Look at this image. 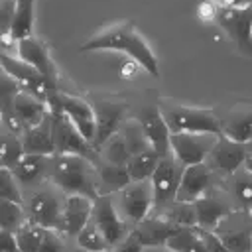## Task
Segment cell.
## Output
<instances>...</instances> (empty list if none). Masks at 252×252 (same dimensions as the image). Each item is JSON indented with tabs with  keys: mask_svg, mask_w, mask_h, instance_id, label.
<instances>
[{
	"mask_svg": "<svg viewBox=\"0 0 252 252\" xmlns=\"http://www.w3.org/2000/svg\"><path fill=\"white\" fill-rule=\"evenodd\" d=\"M28 219L43 228L61 230L63 205L53 191H35L26 205Z\"/></svg>",
	"mask_w": 252,
	"mask_h": 252,
	"instance_id": "cell-12",
	"label": "cell"
},
{
	"mask_svg": "<svg viewBox=\"0 0 252 252\" xmlns=\"http://www.w3.org/2000/svg\"><path fill=\"white\" fill-rule=\"evenodd\" d=\"M167 220H171L177 226H197V211L195 203H185V201H173L171 205L165 207L161 213Z\"/></svg>",
	"mask_w": 252,
	"mask_h": 252,
	"instance_id": "cell-34",
	"label": "cell"
},
{
	"mask_svg": "<svg viewBox=\"0 0 252 252\" xmlns=\"http://www.w3.org/2000/svg\"><path fill=\"white\" fill-rule=\"evenodd\" d=\"M244 167H246V169L252 173V158H246V161H244Z\"/></svg>",
	"mask_w": 252,
	"mask_h": 252,
	"instance_id": "cell-46",
	"label": "cell"
},
{
	"mask_svg": "<svg viewBox=\"0 0 252 252\" xmlns=\"http://www.w3.org/2000/svg\"><path fill=\"white\" fill-rule=\"evenodd\" d=\"M49 179L69 195H87L91 199L98 197L94 161L83 156H51Z\"/></svg>",
	"mask_w": 252,
	"mask_h": 252,
	"instance_id": "cell-2",
	"label": "cell"
},
{
	"mask_svg": "<svg viewBox=\"0 0 252 252\" xmlns=\"http://www.w3.org/2000/svg\"><path fill=\"white\" fill-rule=\"evenodd\" d=\"M248 211H250V215H252V207H250V209H248Z\"/></svg>",
	"mask_w": 252,
	"mask_h": 252,
	"instance_id": "cell-49",
	"label": "cell"
},
{
	"mask_svg": "<svg viewBox=\"0 0 252 252\" xmlns=\"http://www.w3.org/2000/svg\"><path fill=\"white\" fill-rule=\"evenodd\" d=\"M165 246L173 252H209L199 226H181Z\"/></svg>",
	"mask_w": 252,
	"mask_h": 252,
	"instance_id": "cell-29",
	"label": "cell"
},
{
	"mask_svg": "<svg viewBox=\"0 0 252 252\" xmlns=\"http://www.w3.org/2000/svg\"><path fill=\"white\" fill-rule=\"evenodd\" d=\"M98 158L104 159V161L116 163V165H128V161H130V158H132V152H130L126 140L122 138V134L116 132L112 138H108V140L98 148Z\"/></svg>",
	"mask_w": 252,
	"mask_h": 252,
	"instance_id": "cell-31",
	"label": "cell"
},
{
	"mask_svg": "<svg viewBox=\"0 0 252 252\" xmlns=\"http://www.w3.org/2000/svg\"><path fill=\"white\" fill-rule=\"evenodd\" d=\"M39 252H63V240H61V236L55 230L47 228V232L43 236V242L39 246Z\"/></svg>",
	"mask_w": 252,
	"mask_h": 252,
	"instance_id": "cell-41",
	"label": "cell"
},
{
	"mask_svg": "<svg viewBox=\"0 0 252 252\" xmlns=\"http://www.w3.org/2000/svg\"><path fill=\"white\" fill-rule=\"evenodd\" d=\"M217 12H219V4L217 2H203L201 6H199V16H201V20H205V22H213V20H217Z\"/></svg>",
	"mask_w": 252,
	"mask_h": 252,
	"instance_id": "cell-44",
	"label": "cell"
},
{
	"mask_svg": "<svg viewBox=\"0 0 252 252\" xmlns=\"http://www.w3.org/2000/svg\"><path fill=\"white\" fill-rule=\"evenodd\" d=\"M33 10H35V0H16V10L12 18V28H10V41L18 43L26 37H32Z\"/></svg>",
	"mask_w": 252,
	"mask_h": 252,
	"instance_id": "cell-27",
	"label": "cell"
},
{
	"mask_svg": "<svg viewBox=\"0 0 252 252\" xmlns=\"http://www.w3.org/2000/svg\"><path fill=\"white\" fill-rule=\"evenodd\" d=\"M195 211H197V226L205 230H213L219 226V222L230 213L228 205L222 203L215 195H203L201 199L195 201Z\"/></svg>",
	"mask_w": 252,
	"mask_h": 252,
	"instance_id": "cell-25",
	"label": "cell"
},
{
	"mask_svg": "<svg viewBox=\"0 0 252 252\" xmlns=\"http://www.w3.org/2000/svg\"><path fill=\"white\" fill-rule=\"evenodd\" d=\"M217 234L230 252H252V215L246 209L228 213L217 226Z\"/></svg>",
	"mask_w": 252,
	"mask_h": 252,
	"instance_id": "cell-9",
	"label": "cell"
},
{
	"mask_svg": "<svg viewBox=\"0 0 252 252\" xmlns=\"http://www.w3.org/2000/svg\"><path fill=\"white\" fill-rule=\"evenodd\" d=\"M93 108H94V116H96L94 150L98 152V148L120 130L124 114H126V104L116 102V100H98Z\"/></svg>",
	"mask_w": 252,
	"mask_h": 252,
	"instance_id": "cell-16",
	"label": "cell"
},
{
	"mask_svg": "<svg viewBox=\"0 0 252 252\" xmlns=\"http://www.w3.org/2000/svg\"><path fill=\"white\" fill-rule=\"evenodd\" d=\"M199 228H201V226H199ZM201 236H203V242H205V246H207L209 252H230V250L224 246V242L220 240V236L215 234L213 230L201 228Z\"/></svg>",
	"mask_w": 252,
	"mask_h": 252,
	"instance_id": "cell-40",
	"label": "cell"
},
{
	"mask_svg": "<svg viewBox=\"0 0 252 252\" xmlns=\"http://www.w3.org/2000/svg\"><path fill=\"white\" fill-rule=\"evenodd\" d=\"M2 122H4V126L8 128V132H10V134H16V136H22V134L28 130L26 122L18 116V112L14 110L12 104L2 106Z\"/></svg>",
	"mask_w": 252,
	"mask_h": 252,
	"instance_id": "cell-38",
	"label": "cell"
},
{
	"mask_svg": "<svg viewBox=\"0 0 252 252\" xmlns=\"http://www.w3.org/2000/svg\"><path fill=\"white\" fill-rule=\"evenodd\" d=\"M77 252H89V250H83V248H77Z\"/></svg>",
	"mask_w": 252,
	"mask_h": 252,
	"instance_id": "cell-48",
	"label": "cell"
},
{
	"mask_svg": "<svg viewBox=\"0 0 252 252\" xmlns=\"http://www.w3.org/2000/svg\"><path fill=\"white\" fill-rule=\"evenodd\" d=\"M159 110L171 132H211L220 134L222 120L215 116V112L199 106H187L179 102L161 100Z\"/></svg>",
	"mask_w": 252,
	"mask_h": 252,
	"instance_id": "cell-4",
	"label": "cell"
},
{
	"mask_svg": "<svg viewBox=\"0 0 252 252\" xmlns=\"http://www.w3.org/2000/svg\"><path fill=\"white\" fill-rule=\"evenodd\" d=\"M181 226L173 224L163 215H158V217H148L140 224H136V228L132 230V234L136 236V240L142 246H165L167 240Z\"/></svg>",
	"mask_w": 252,
	"mask_h": 252,
	"instance_id": "cell-19",
	"label": "cell"
},
{
	"mask_svg": "<svg viewBox=\"0 0 252 252\" xmlns=\"http://www.w3.org/2000/svg\"><path fill=\"white\" fill-rule=\"evenodd\" d=\"M93 205L94 199L87 195H69L63 203V220H61V230L67 236H77L93 217Z\"/></svg>",
	"mask_w": 252,
	"mask_h": 252,
	"instance_id": "cell-17",
	"label": "cell"
},
{
	"mask_svg": "<svg viewBox=\"0 0 252 252\" xmlns=\"http://www.w3.org/2000/svg\"><path fill=\"white\" fill-rule=\"evenodd\" d=\"M211 171L213 169L207 165V161L185 167L175 201L195 203L197 199H201L203 195H207V189L211 187V175H213Z\"/></svg>",
	"mask_w": 252,
	"mask_h": 252,
	"instance_id": "cell-20",
	"label": "cell"
},
{
	"mask_svg": "<svg viewBox=\"0 0 252 252\" xmlns=\"http://www.w3.org/2000/svg\"><path fill=\"white\" fill-rule=\"evenodd\" d=\"M112 252H142V244L136 240V236L130 232L118 246H114Z\"/></svg>",
	"mask_w": 252,
	"mask_h": 252,
	"instance_id": "cell-43",
	"label": "cell"
},
{
	"mask_svg": "<svg viewBox=\"0 0 252 252\" xmlns=\"http://www.w3.org/2000/svg\"><path fill=\"white\" fill-rule=\"evenodd\" d=\"M226 187H228L232 199L238 203L240 209H246V211H248V209L252 207V173H250L246 167H244L242 173L234 171V173L230 175Z\"/></svg>",
	"mask_w": 252,
	"mask_h": 252,
	"instance_id": "cell-30",
	"label": "cell"
},
{
	"mask_svg": "<svg viewBox=\"0 0 252 252\" xmlns=\"http://www.w3.org/2000/svg\"><path fill=\"white\" fill-rule=\"evenodd\" d=\"M183 171H185V165L173 154L159 158V163L150 179L152 189H154V207L163 209L177 199Z\"/></svg>",
	"mask_w": 252,
	"mask_h": 252,
	"instance_id": "cell-7",
	"label": "cell"
},
{
	"mask_svg": "<svg viewBox=\"0 0 252 252\" xmlns=\"http://www.w3.org/2000/svg\"><path fill=\"white\" fill-rule=\"evenodd\" d=\"M77 244H79V248L89 250V252H106V250L112 248V246L108 244V240L104 238V234L98 230V226H96L94 222H89V224L77 234Z\"/></svg>",
	"mask_w": 252,
	"mask_h": 252,
	"instance_id": "cell-36",
	"label": "cell"
},
{
	"mask_svg": "<svg viewBox=\"0 0 252 252\" xmlns=\"http://www.w3.org/2000/svg\"><path fill=\"white\" fill-rule=\"evenodd\" d=\"M16 53L22 61L30 63L32 67H35L41 75H45L49 81L57 83V69H55V63L49 55V49L47 45L37 39V37H26L22 41H18V47H16Z\"/></svg>",
	"mask_w": 252,
	"mask_h": 252,
	"instance_id": "cell-18",
	"label": "cell"
},
{
	"mask_svg": "<svg viewBox=\"0 0 252 252\" xmlns=\"http://www.w3.org/2000/svg\"><path fill=\"white\" fill-rule=\"evenodd\" d=\"M222 136L240 142V144H248L252 140V108H232L228 112V116L222 120Z\"/></svg>",
	"mask_w": 252,
	"mask_h": 252,
	"instance_id": "cell-24",
	"label": "cell"
},
{
	"mask_svg": "<svg viewBox=\"0 0 252 252\" xmlns=\"http://www.w3.org/2000/svg\"><path fill=\"white\" fill-rule=\"evenodd\" d=\"M16 10V0H4L0 8V26H2V39H10V28H12V18Z\"/></svg>",
	"mask_w": 252,
	"mask_h": 252,
	"instance_id": "cell-39",
	"label": "cell"
},
{
	"mask_svg": "<svg viewBox=\"0 0 252 252\" xmlns=\"http://www.w3.org/2000/svg\"><path fill=\"white\" fill-rule=\"evenodd\" d=\"M79 51H118L132 57L144 71L152 77H159L158 57L154 55L148 41L142 37L138 28L132 22H118L98 30L93 37H89Z\"/></svg>",
	"mask_w": 252,
	"mask_h": 252,
	"instance_id": "cell-1",
	"label": "cell"
},
{
	"mask_svg": "<svg viewBox=\"0 0 252 252\" xmlns=\"http://www.w3.org/2000/svg\"><path fill=\"white\" fill-rule=\"evenodd\" d=\"M219 134L211 132H171L169 146L171 154L185 165H197L205 163Z\"/></svg>",
	"mask_w": 252,
	"mask_h": 252,
	"instance_id": "cell-6",
	"label": "cell"
},
{
	"mask_svg": "<svg viewBox=\"0 0 252 252\" xmlns=\"http://www.w3.org/2000/svg\"><path fill=\"white\" fill-rule=\"evenodd\" d=\"M158 163H159V154L150 146L138 154H132L126 167L132 181H144V179H152Z\"/></svg>",
	"mask_w": 252,
	"mask_h": 252,
	"instance_id": "cell-28",
	"label": "cell"
},
{
	"mask_svg": "<svg viewBox=\"0 0 252 252\" xmlns=\"http://www.w3.org/2000/svg\"><path fill=\"white\" fill-rule=\"evenodd\" d=\"M118 205L120 215L124 220H130L134 224H140L144 219H148L152 207H154V189L152 181H132L128 187L118 191Z\"/></svg>",
	"mask_w": 252,
	"mask_h": 252,
	"instance_id": "cell-8",
	"label": "cell"
},
{
	"mask_svg": "<svg viewBox=\"0 0 252 252\" xmlns=\"http://www.w3.org/2000/svg\"><path fill=\"white\" fill-rule=\"evenodd\" d=\"M0 65H2V71L8 73L22 87V91H28L30 94L41 98L43 102H47L53 94L59 93L57 91V83L49 81L45 75H41L35 67H32L30 63L22 61L20 57H12L6 51H2Z\"/></svg>",
	"mask_w": 252,
	"mask_h": 252,
	"instance_id": "cell-5",
	"label": "cell"
},
{
	"mask_svg": "<svg viewBox=\"0 0 252 252\" xmlns=\"http://www.w3.org/2000/svg\"><path fill=\"white\" fill-rule=\"evenodd\" d=\"M91 219L98 226V230L104 234V238L108 240V244L112 248L118 246L130 234V230L126 226V220H122V217L118 215V211L112 205V201H110L108 195H98L94 199L93 217Z\"/></svg>",
	"mask_w": 252,
	"mask_h": 252,
	"instance_id": "cell-11",
	"label": "cell"
},
{
	"mask_svg": "<svg viewBox=\"0 0 252 252\" xmlns=\"http://www.w3.org/2000/svg\"><path fill=\"white\" fill-rule=\"evenodd\" d=\"M0 250L2 252H22L16 232L12 230H0Z\"/></svg>",
	"mask_w": 252,
	"mask_h": 252,
	"instance_id": "cell-42",
	"label": "cell"
},
{
	"mask_svg": "<svg viewBox=\"0 0 252 252\" xmlns=\"http://www.w3.org/2000/svg\"><path fill=\"white\" fill-rule=\"evenodd\" d=\"M47 108L51 112L53 120V144H55V154L59 156H83L91 161H96L98 152L87 138L79 132V128L71 122V118L61 110V106L55 100V94L47 100Z\"/></svg>",
	"mask_w": 252,
	"mask_h": 252,
	"instance_id": "cell-3",
	"label": "cell"
},
{
	"mask_svg": "<svg viewBox=\"0 0 252 252\" xmlns=\"http://www.w3.org/2000/svg\"><path fill=\"white\" fill-rule=\"evenodd\" d=\"M0 199L22 203V195H20V189H18V179L14 177L12 169H8V167H0Z\"/></svg>",
	"mask_w": 252,
	"mask_h": 252,
	"instance_id": "cell-37",
	"label": "cell"
},
{
	"mask_svg": "<svg viewBox=\"0 0 252 252\" xmlns=\"http://www.w3.org/2000/svg\"><path fill=\"white\" fill-rule=\"evenodd\" d=\"M246 152H248V158H252V140L246 144Z\"/></svg>",
	"mask_w": 252,
	"mask_h": 252,
	"instance_id": "cell-47",
	"label": "cell"
},
{
	"mask_svg": "<svg viewBox=\"0 0 252 252\" xmlns=\"http://www.w3.org/2000/svg\"><path fill=\"white\" fill-rule=\"evenodd\" d=\"M22 203H14L8 199H0V230H12L16 232L22 224H26Z\"/></svg>",
	"mask_w": 252,
	"mask_h": 252,
	"instance_id": "cell-35",
	"label": "cell"
},
{
	"mask_svg": "<svg viewBox=\"0 0 252 252\" xmlns=\"http://www.w3.org/2000/svg\"><path fill=\"white\" fill-rule=\"evenodd\" d=\"M49 163H51V156L24 154L20 161L12 167V173L22 185H35L43 177H49Z\"/></svg>",
	"mask_w": 252,
	"mask_h": 252,
	"instance_id": "cell-23",
	"label": "cell"
},
{
	"mask_svg": "<svg viewBox=\"0 0 252 252\" xmlns=\"http://www.w3.org/2000/svg\"><path fill=\"white\" fill-rule=\"evenodd\" d=\"M248 158V152H246V144H240V142H234L222 134H219L209 158H207V165L215 171H222L226 175H232L234 171H238L244 161Z\"/></svg>",
	"mask_w": 252,
	"mask_h": 252,
	"instance_id": "cell-13",
	"label": "cell"
},
{
	"mask_svg": "<svg viewBox=\"0 0 252 252\" xmlns=\"http://www.w3.org/2000/svg\"><path fill=\"white\" fill-rule=\"evenodd\" d=\"M12 106H14V110L18 112V116L26 122L28 128L37 126V124L49 114L47 102H43L41 98L30 94L28 91H20V93L14 96V100H12Z\"/></svg>",
	"mask_w": 252,
	"mask_h": 252,
	"instance_id": "cell-26",
	"label": "cell"
},
{
	"mask_svg": "<svg viewBox=\"0 0 252 252\" xmlns=\"http://www.w3.org/2000/svg\"><path fill=\"white\" fill-rule=\"evenodd\" d=\"M217 4L220 8H244L252 6V0H217Z\"/></svg>",
	"mask_w": 252,
	"mask_h": 252,
	"instance_id": "cell-45",
	"label": "cell"
},
{
	"mask_svg": "<svg viewBox=\"0 0 252 252\" xmlns=\"http://www.w3.org/2000/svg\"><path fill=\"white\" fill-rule=\"evenodd\" d=\"M47 228L28 220L26 224H22L18 230H16V238H18V244H20V250L22 252H39V246L43 242V236H45Z\"/></svg>",
	"mask_w": 252,
	"mask_h": 252,
	"instance_id": "cell-32",
	"label": "cell"
},
{
	"mask_svg": "<svg viewBox=\"0 0 252 252\" xmlns=\"http://www.w3.org/2000/svg\"><path fill=\"white\" fill-rule=\"evenodd\" d=\"M24 154H26V152H24L22 136L4 132V134H2V142H0V163H2V167L12 169V167L20 161V158H22Z\"/></svg>",
	"mask_w": 252,
	"mask_h": 252,
	"instance_id": "cell-33",
	"label": "cell"
},
{
	"mask_svg": "<svg viewBox=\"0 0 252 252\" xmlns=\"http://www.w3.org/2000/svg\"><path fill=\"white\" fill-rule=\"evenodd\" d=\"M132 118H136L140 122V126L144 128L152 148L159 154V158H165V156L171 154V146H169L171 130H169V126H167L159 108H154V106L140 108L132 114Z\"/></svg>",
	"mask_w": 252,
	"mask_h": 252,
	"instance_id": "cell-14",
	"label": "cell"
},
{
	"mask_svg": "<svg viewBox=\"0 0 252 252\" xmlns=\"http://www.w3.org/2000/svg\"><path fill=\"white\" fill-rule=\"evenodd\" d=\"M24 152L26 154H39V156H55V144H53V120L51 112L37 124L28 128L22 134Z\"/></svg>",
	"mask_w": 252,
	"mask_h": 252,
	"instance_id": "cell-21",
	"label": "cell"
},
{
	"mask_svg": "<svg viewBox=\"0 0 252 252\" xmlns=\"http://www.w3.org/2000/svg\"><path fill=\"white\" fill-rule=\"evenodd\" d=\"M242 51H252V6L220 8L215 20Z\"/></svg>",
	"mask_w": 252,
	"mask_h": 252,
	"instance_id": "cell-10",
	"label": "cell"
},
{
	"mask_svg": "<svg viewBox=\"0 0 252 252\" xmlns=\"http://www.w3.org/2000/svg\"><path fill=\"white\" fill-rule=\"evenodd\" d=\"M57 104L61 106V110L71 118V122L79 128V132L87 138V142H91L94 146V138H96V116H94V108L85 102L79 96H71L65 93H57L55 94Z\"/></svg>",
	"mask_w": 252,
	"mask_h": 252,
	"instance_id": "cell-15",
	"label": "cell"
},
{
	"mask_svg": "<svg viewBox=\"0 0 252 252\" xmlns=\"http://www.w3.org/2000/svg\"><path fill=\"white\" fill-rule=\"evenodd\" d=\"M94 167H96L98 195H108V193L122 191L124 187H128L132 183V177H130L126 165H116V163H110V161H104V159L96 158Z\"/></svg>",
	"mask_w": 252,
	"mask_h": 252,
	"instance_id": "cell-22",
	"label": "cell"
}]
</instances>
